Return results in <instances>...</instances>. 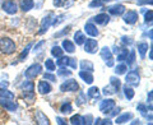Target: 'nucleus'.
<instances>
[{"label":"nucleus","instance_id":"603ef678","mask_svg":"<svg viewBox=\"0 0 153 125\" xmlns=\"http://www.w3.org/2000/svg\"><path fill=\"white\" fill-rule=\"evenodd\" d=\"M152 98H153V92L152 91H149L147 94V101H148V105H149V107L152 109Z\"/></svg>","mask_w":153,"mask_h":125},{"label":"nucleus","instance_id":"2eb2a0df","mask_svg":"<svg viewBox=\"0 0 153 125\" xmlns=\"http://www.w3.org/2000/svg\"><path fill=\"white\" fill-rule=\"evenodd\" d=\"M107 10L110 14H112V16H123L124 12L126 10V7L124 5V4H115V5L108 7Z\"/></svg>","mask_w":153,"mask_h":125},{"label":"nucleus","instance_id":"393cba45","mask_svg":"<svg viewBox=\"0 0 153 125\" xmlns=\"http://www.w3.org/2000/svg\"><path fill=\"white\" fill-rule=\"evenodd\" d=\"M123 91H124V96H125V98H126L128 101L133 100V98H134V96H135V92H134L133 87H130V86H128V84L124 86V87H123Z\"/></svg>","mask_w":153,"mask_h":125},{"label":"nucleus","instance_id":"f03ea898","mask_svg":"<svg viewBox=\"0 0 153 125\" xmlns=\"http://www.w3.org/2000/svg\"><path fill=\"white\" fill-rule=\"evenodd\" d=\"M21 91H22V96L25 100L32 101L35 98V83L33 80H25L21 84Z\"/></svg>","mask_w":153,"mask_h":125},{"label":"nucleus","instance_id":"052dcab7","mask_svg":"<svg viewBox=\"0 0 153 125\" xmlns=\"http://www.w3.org/2000/svg\"><path fill=\"white\" fill-rule=\"evenodd\" d=\"M130 124H133V125H135V124H140V120H139V119H134Z\"/></svg>","mask_w":153,"mask_h":125},{"label":"nucleus","instance_id":"a19ab883","mask_svg":"<svg viewBox=\"0 0 153 125\" xmlns=\"http://www.w3.org/2000/svg\"><path fill=\"white\" fill-rule=\"evenodd\" d=\"M152 21H153V10L149 9V10L146 12V14H144V22H146V25H148V23L151 25Z\"/></svg>","mask_w":153,"mask_h":125},{"label":"nucleus","instance_id":"864d4df0","mask_svg":"<svg viewBox=\"0 0 153 125\" xmlns=\"http://www.w3.org/2000/svg\"><path fill=\"white\" fill-rule=\"evenodd\" d=\"M92 120H93V118H92V115H91V114H88L87 116H84L85 124H92Z\"/></svg>","mask_w":153,"mask_h":125},{"label":"nucleus","instance_id":"79ce46f5","mask_svg":"<svg viewBox=\"0 0 153 125\" xmlns=\"http://www.w3.org/2000/svg\"><path fill=\"white\" fill-rule=\"evenodd\" d=\"M64 18H65V16L64 14H59L55 19H52V23H51V26H54V27H56V26H59L61 22L64 21Z\"/></svg>","mask_w":153,"mask_h":125},{"label":"nucleus","instance_id":"a18cd8bd","mask_svg":"<svg viewBox=\"0 0 153 125\" xmlns=\"http://www.w3.org/2000/svg\"><path fill=\"white\" fill-rule=\"evenodd\" d=\"M105 4L101 1V0H93V1L89 3V8H101Z\"/></svg>","mask_w":153,"mask_h":125},{"label":"nucleus","instance_id":"473e14b6","mask_svg":"<svg viewBox=\"0 0 153 125\" xmlns=\"http://www.w3.org/2000/svg\"><path fill=\"white\" fill-rule=\"evenodd\" d=\"M56 62H55V65H57L59 68H61V66H68V64H69V59L70 57H68V56H59V57H56Z\"/></svg>","mask_w":153,"mask_h":125},{"label":"nucleus","instance_id":"6e6d98bb","mask_svg":"<svg viewBox=\"0 0 153 125\" xmlns=\"http://www.w3.org/2000/svg\"><path fill=\"white\" fill-rule=\"evenodd\" d=\"M56 123L60 124V125H66V121L63 118H60V116H56Z\"/></svg>","mask_w":153,"mask_h":125},{"label":"nucleus","instance_id":"49530a36","mask_svg":"<svg viewBox=\"0 0 153 125\" xmlns=\"http://www.w3.org/2000/svg\"><path fill=\"white\" fill-rule=\"evenodd\" d=\"M137 109H138V111H139L140 114H143V115H146V116H147V111H148V107L146 106L144 103H138Z\"/></svg>","mask_w":153,"mask_h":125},{"label":"nucleus","instance_id":"f8f14e48","mask_svg":"<svg viewBox=\"0 0 153 125\" xmlns=\"http://www.w3.org/2000/svg\"><path fill=\"white\" fill-rule=\"evenodd\" d=\"M0 106H1L3 109H5L7 111H9V112H13V111H16V110L18 109V103L16 102V101H13V100L0 98Z\"/></svg>","mask_w":153,"mask_h":125},{"label":"nucleus","instance_id":"bb28decb","mask_svg":"<svg viewBox=\"0 0 153 125\" xmlns=\"http://www.w3.org/2000/svg\"><path fill=\"white\" fill-rule=\"evenodd\" d=\"M85 41V36L82 31H76L74 33V44H76L78 46H82Z\"/></svg>","mask_w":153,"mask_h":125},{"label":"nucleus","instance_id":"c85d7f7f","mask_svg":"<svg viewBox=\"0 0 153 125\" xmlns=\"http://www.w3.org/2000/svg\"><path fill=\"white\" fill-rule=\"evenodd\" d=\"M32 46H33V42H30V44H27L26 47L22 50V52L19 54V61H23V60H26L27 59V56L28 54H30V51L32 49Z\"/></svg>","mask_w":153,"mask_h":125},{"label":"nucleus","instance_id":"37998d69","mask_svg":"<svg viewBox=\"0 0 153 125\" xmlns=\"http://www.w3.org/2000/svg\"><path fill=\"white\" fill-rule=\"evenodd\" d=\"M44 45H45V40H41V41H38L37 44H36L35 46L32 47V49H33L32 51L35 52V54H37V52H40V51H41V49H42V46H44Z\"/></svg>","mask_w":153,"mask_h":125},{"label":"nucleus","instance_id":"f704fd0d","mask_svg":"<svg viewBox=\"0 0 153 125\" xmlns=\"http://www.w3.org/2000/svg\"><path fill=\"white\" fill-rule=\"evenodd\" d=\"M45 68L47 71H54L56 69V65H55V61L52 59H46L45 60Z\"/></svg>","mask_w":153,"mask_h":125},{"label":"nucleus","instance_id":"5fc2aeb1","mask_svg":"<svg viewBox=\"0 0 153 125\" xmlns=\"http://www.w3.org/2000/svg\"><path fill=\"white\" fill-rule=\"evenodd\" d=\"M105 124H112V121H111V120H110V119H101V120H100V125H105Z\"/></svg>","mask_w":153,"mask_h":125},{"label":"nucleus","instance_id":"0eeeda50","mask_svg":"<svg viewBox=\"0 0 153 125\" xmlns=\"http://www.w3.org/2000/svg\"><path fill=\"white\" fill-rule=\"evenodd\" d=\"M79 89V84L75 79L70 78V79H66L64 83H61L60 86V91L61 92H76Z\"/></svg>","mask_w":153,"mask_h":125},{"label":"nucleus","instance_id":"7ed1b4c3","mask_svg":"<svg viewBox=\"0 0 153 125\" xmlns=\"http://www.w3.org/2000/svg\"><path fill=\"white\" fill-rule=\"evenodd\" d=\"M125 82L130 87H138L140 84V75L138 69H133L130 71L125 73Z\"/></svg>","mask_w":153,"mask_h":125},{"label":"nucleus","instance_id":"9b49d317","mask_svg":"<svg viewBox=\"0 0 153 125\" xmlns=\"http://www.w3.org/2000/svg\"><path fill=\"white\" fill-rule=\"evenodd\" d=\"M1 9L9 16H13L18 12V4L14 0H4L1 4Z\"/></svg>","mask_w":153,"mask_h":125},{"label":"nucleus","instance_id":"b1692460","mask_svg":"<svg viewBox=\"0 0 153 125\" xmlns=\"http://www.w3.org/2000/svg\"><path fill=\"white\" fill-rule=\"evenodd\" d=\"M128 54H129L128 47H123V49H119V50H117V52H116V60H117L119 62L125 61V60H126Z\"/></svg>","mask_w":153,"mask_h":125},{"label":"nucleus","instance_id":"412c9836","mask_svg":"<svg viewBox=\"0 0 153 125\" xmlns=\"http://www.w3.org/2000/svg\"><path fill=\"white\" fill-rule=\"evenodd\" d=\"M133 116H134L133 112H124L120 115V116H117L115 119V124H125L129 121V120H131Z\"/></svg>","mask_w":153,"mask_h":125},{"label":"nucleus","instance_id":"1a4fd4ad","mask_svg":"<svg viewBox=\"0 0 153 125\" xmlns=\"http://www.w3.org/2000/svg\"><path fill=\"white\" fill-rule=\"evenodd\" d=\"M138 19H139V14H138V12L137 10H125L124 12V14H123V21L126 23V25H130V26H133V25H135V23L138 22Z\"/></svg>","mask_w":153,"mask_h":125},{"label":"nucleus","instance_id":"c756f323","mask_svg":"<svg viewBox=\"0 0 153 125\" xmlns=\"http://www.w3.org/2000/svg\"><path fill=\"white\" fill-rule=\"evenodd\" d=\"M16 94L12 91H9L7 88H0V98H7V100H14Z\"/></svg>","mask_w":153,"mask_h":125},{"label":"nucleus","instance_id":"680f3d73","mask_svg":"<svg viewBox=\"0 0 153 125\" xmlns=\"http://www.w3.org/2000/svg\"><path fill=\"white\" fill-rule=\"evenodd\" d=\"M101 1H102L103 4H106V3H108V1H111V0H101Z\"/></svg>","mask_w":153,"mask_h":125},{"label":"nucleus","instance_id":"4d7b16f0","mask_svg":"<svg viewBox=\"0 0 153 125\" xmlns=\"http://www.w3.org/2000/svg\"><path fill=\"white\" fill-rule=\"evenodd\" d=\"M52 4H54V7L59 8V7H61V4H63V0H52Z\"/></svg>","mask_w":153,"mask_h":125},{"label":"nucleus","instance_id":"aec40b11","mask_svg":"<svg viewBox=\"0 0 153 125\" xmlns=\"http://www.w3.org/2000/svg\"><path fill=\"white\" fill-rule=\"evenodd\" d=\"M61 47H63V50L66 51L68 54H73L75 52V44L74 42H71L70 40H63V44H61Z\"/></svg>","mask_w":153,"mask_h":125},{"label":"nucleus","instance_id":"ddd939ff","mask_svg":"<svg viewBox=\"0 0 153 125\" xmlns=\"http://www.w3.org/2000/svg\"><path fill=\"white\" fill-rule=\"evenodd\" d=\"M37 91H38V93L40 94H49L51 91H52V87H51V84L49 83L47 80H38V83H37Z\"/></svg>","mask_w":153,"mask_h":125},{"label":"nucleus","instance_id":"58836bf2","mask_svg":"<svg viewBox=\"0 0 153 125\" xmlns=\"http://www.w3.org/2000/svg\"><path fill=\"white\" fill-rule=\"evenodd\" d=\"M116 92H117V91H116V89H115V88L112 87V86H111V84H108V86H106V87H105V88L102 89V93H103L105 96L115 94V93H116Z\"/></svg>","mask_w":153,"mask_h":125},{"label":"nucleus","instance_id":"4468645a","mask_svg":"<svg viewBox=\"0 0 153 125\" xmlns=\"http://www.w3.org/2000/svg\"><path fill=\"white\" fill-rule=\"evenodd\" d=\"M93 23L94 25H98V26H106L107 23L110 22V16L107 13H100L97 16H94L93 18Z\"/></svg>","mask_w":153,"mask_h":125},{"label":"nucleus","instance_id":"09e8293b","mask_svg":"<svg viewBox=\"0 0 153 125\" xmlns=\"http://www.w3.org/2000/svg\"><path fill=\"white\" fill-rule=\"evenodd\" d=\"M70 28H71L70 26H66V27L64 28V30H63V31H61V32H57V33H55V35H54V36H55V37H61V36H64V35H65V33H68V32L70 31Z\"/></svg>","mask_w":153,"mask_h":125},{"label":"nucleus","instance_id":"e433bc0d","mask_svg":"<svg viewBox=\"0 0 153 125\" xmlns=\"http://www.w3.org/2000/svg\"><path fill=\"white\" fill-rule=\"evenodd\" d=\"M63 47H60V46H52V49H51V55L54 56V57H59L63 55Z\"/></svg>","mask_w":153,"mask_h":125},{"label":"nucleus","instance_id":"13d9d810","mask_svg":"<svg viewBox=\"0 0 153 125\" xmlns=\"http://www.w3.org/2000/svg\"><path fill=\"white\" fill-rule=\"evenodd\" d=\"M8 86H9V83H8L7 80H4V82H1V83H0V88H7Z\"/></svg>","mask_w":153,"mask_h":125},{"label":"nucleus","instance_id":"de8ad7c7","mask_svg":"<svg viewBox=\"0 0 153 125\" xmlns=\"http://www.w3.org/2000/svg\"><path fill=\"white\" fill-rule=\"evenodd\" d=\"M121 42L124 45H126V46H130L133 44V40H131V37H128V36H123L121 37Z\"/></svg>","mask_w":153,"mask_h":125},{"label":"nucleus","instance_id":"f3484780","mask_svg":"<svg viewBox=\"0 0 153 125\" xmlns=\"http://www.w3.org/2000/svg\"><path fill=\"white\" fill-rule=\"evenodd\" d=\"M18 8L21 9L22 12L27 13V12H30V10H32V9L35 8V1H33V0H21Z\"/></svg>","mask_w":153,"mask_h":125},{"label":"nucleus","instance_id":"f257e3e1","mask_svg":"<svg viewBox=\"0 0 153 125\" xmlns=\"http://www.w3.org/2000/svg\"><path fill=\"white\" fill-rule=\"evenodd\" d=\"M17 50V45L10 37L0 38V52L4 55H12Z\"/></svg>","mask_w":153,"mask_h":125},{"label":"nucleus","instance_id":"a211bd4d","mask_svg":"<svg viewBox=\"0 0 153 125\" xmlns=\"http://www.w3.org/2000/svg\"><path fill=\"white\" fill-rule=\"evenodd\" d=\"M79 78L87 84H92L93 80H94L93 73L92 71H87V70H80L79 71Z\"/></svg>","mask_w":153,"mask_h":125},{"label":"nucleus","instance_id":"4be33fe9","mask_svg":"<svg viewBox=\"0 0 153 125\" xmlns=\"http://www.w3.org/2000/svg\"><path fill=\"white\" fill-rule=\"evenodd\" d=\"M59 111H60L61 114H63V115L71 114V111H73V105H71L70 101H64V102L60 105Z\"/></svg>","mask_w":153,"mask_h":125},{"label":"nucleus","instance_id":"6e6552de","mask_svg":"<svg viewBox=\"0 0 153 125\" xmlns=\"http://www.w3.org/2000/svg\"><path fill=\"white\" fill-rule=\"evenodd\" d=\"M83 46H84V51L88 52V54H97V51L100 50L97 40H94V38H92V37L85 38Z\"/></svg>","mask_w":153,"mask_h":125},{"label":"nucleus","instance_id":"dca6fc26","mask_svg":"<svg viewBox=\"0 0 153 125\" xmlns=\"http://www.w3.org/2000/svg\"><path fill=\"white\" fill-rule=\"evenodd\" d=\"M84 32L91 37H97L100 35V32L97 30V26H96L94 23H92V22H87L84 25Z\"/></svg>","mask_w":153,"mask_h":125},{"label":"nucleus","instance_id":"8fccbe9b","mask_svg":"<svg viewBox=\"0 0 153 125\" xmlns=\"http://www.w3.org/2000/svg\"><path fill=\"white\" fill-rule=\"evenodd\" d=\"M71 69H76V66H78V62H76V59L74 57H70L69 59V64H68Z\"/></svg>","mask_w":153,"mask_h":125},{"label":"nucleus","instance_id":"c9c22d12","mask_svg":"<svg viewBox=\"0 0 153 125\" xmlns=\"http://www.w3.org/2000/svg\"><path fill=\"white\" fill-rule=\"evenodd\" d=\"M85 102H87V97H85L84 92H79L78 97H76V100H75L76 106H82V105H84Z\"/></svg>","mask_w":153,"mask_h":125},{"label":"nucleus","instance_id":"39448f33","mask_svg":"<svg viewBox=\"0 0 153 125\" xmlns=\"http://www.w3.org/2000/svg\"><path fill=\"white\" fill-rule=\"evenodd\" d=\"M41 73H42V66H41V64L35 62V64L30 65L25 70V77H26V78H28V79H35L36 77H38Z\"/></svg>","mask_w":153,"mask_h":125},{"label":"nucleus","instance_id":"20e7f679","mask_svg":"<svg viewBox=\"0 0 153 125\" xmlns=\"http://www.w3.org/2000/svg\"><path fill=\"white\" fill-rule=\"evenodd\" d=\"M100 55H101L102 60L105 61V64H106L108 68H112L114 64H115V60H114V54L110 47L107 46H103L101 50H100Z\"/></svg>","mask_w":153,"mask_h":125},{"label":"nucleus","instance_id":"2f4dec72","mask_svg":"<svg viewBox=\"0 0 153 125\" xmlns=\"http://www.w3.org/2000/svg\"><path fill=\"white\" fill-rule=\"evenodd\" d=\"M126 70H128V65L124 64L123 61H121L119 65L115 66V74H116V75H123V74H125Z\"/></svg>","mask_w":153,"mask_h":125},{"label":"nucleus","instance_id":"c03bdc74","mask_svg":"<svg viewBox=\"0 0 153 125\" xmlns=\"http://www.w3.org/2000/svg\"><path fill=\"white\" fill-rule=\"evenodd\" d=\"M44 79L50 82H56V77L52 74V71H47V73H44Z\"/></svg>","mask_w":153,"mask_h":125},{"label":"nucleus","instance_id":"4c0bfd02","mask_svg":"<svg viewBox=\"0 0 153 125\" xmlns=\"http://www.w3.org/2000/svg\"><path fill=\"white\" fill-rule=\"evenodd\" d=\"M125 61H126V65H133L134 62H135V51H134V50L129 51Z\"/></svg>","mask_w":153,"mask_h":125},{"label":"nucleus","instance_id":"423d86ee","mask_svg":"<svg viewBox=\"0 0 153 125\" xmlns=\"http://www.w3.org/2000/svg\"><path fill=\"white\" fill-rule=\"evenodd\" d=\"M52 18H54V13H47V16H45L44 18L41 19V23H40V30H38V35H44L49 31V28L51 27V23H52Z\"/></svg>","mask_w":153,"mask_h":125},{"label":"nucleus","instance_id":"5701e85b","mask_svg":"<svg viewBox=\"0 0 153 125\" xmlns=\"http://www.w3.org/2000/svg\"><path fill=\"white\" fill-rule=\"evenodd\" d=\"M79 66H80V70H87V71H92V73L94 70V65L91 60H80Z\"/></svg>","mask_w":153,"mask_h":125},{"label":"nucleus","instance_id":"9d476101","mask_svg":"<svg viewBox=\"0 0 153 125\" xmlns=\"http://www.w3.org/2000/svg\"><path fill=\"white\" fill-rule=\"evenodd\" d=\"M116 106V102H115V100L112 98H105L102 100L101 102H100V111H101L102 114H110L111 112V110Z\"/></svg>","mask_w":153,"mask_h":125},{"label":"nucleus","instance_id":"7c9ffc66","mask_svg":"<svg viewBox=\"0 0 153 125\" xmlns=\"http://www.w3.org/2000/svg\"><path fill=\"white\" fill-rule=\"evenodd\" d=\"M70 124L73 125H84L85 121H84V116H82V115H73V116L70 118Z\"/></svg>","mask_w":153,"mask_h":125},{"label":"nucleus","instance_id":"6ab92c4d","mask_svg":"<svg viewBox=\"0 0 153 125\" xmlns=\"http://www.w3.org/2000/svg\"><path fill=\"white\" fill-rule=\"evenodd\" d=\"M35 120H36V124H40V125H49L50 124L49 118L42 111H40V110H37L35 112Z\"/></svg>","mask_w":153,"mask_h":125},{"label":"nucleus","instance_id":"cd10ccee","mask_svg":"<svg viewBox=\"0 0 153 125\" xmlns=\"http://www.w3.org/2000/svg\"><path fill=\"white\" fill-rule=\"evenodd\" d=\"M147 52H148V44L147 42H138V54L140 55L142 59L146 57Z\"/></svg>","mask_w":153,"mask_h":125},{"label":"nucleus","instance_id":"bf43d9fd","mask_svg":"<svg viewBox=\"0 0 153 125\" xmlns=\"http://www.w3.org/2000/svg\"><path fill=\"white\" fill-rule=\"evenodd\" d=\"M149 60H153V47H149Z\"/></svg>","mask_w":153,"mask_h":125},{"label":"nucleus","instance_id":"a878e982","mask_svg":"<svg viewBox=\"0 0 153 125\" xmlns=\"http://www.w3.org/2000/svg\"><path fill=\"white\" fill-rule=\"evenodd\" d=\"M87 96L89 98H92V100H97L100 98V96H101V92H100V88L98 87H91L88 91H87Z\"/></svg>","mask_w":153,"mask_h":125},{"label":"nucleus","instance_id":"72a5a7b5","mask_svg":"<svg viewBox=\"0 0 153 125\" xmlns=\"http://www.w3.org/2000/svg\"><path fill=\"white\" fill-rule=\"evenodd\" d=\"M110 84H111L116 91H119V89L121 88V80L119 79L117 77H115V75L110 77Z\"/></svg>","mask_w":153,"mask_h":125},{"label":"nucleus","instance_id":"ea45409f","mask_svg":"<svg viewBox=\"0 0 153 125\" xmlns=\"http://www.w3.org/2000/svg\"><path fill=\"white\" fill-rule=\"evenodd\" d=\"M57 75L59 77H70L71 70H68L66 66H61V68H59V70H57Z\"/></svg>","mask_w":153,"mask_h":125},{"label":"nucleus","instance_id":"3c124183","mask_svg":"<svg viewBox=\"0 0 153 125\" xmlns=\"http://www.w3.org/2000/svg\"><path fill=\"white\" fill-rule=\"evenodd\" d=\"M152 0H138L137 1V4L138 5H148V4H149V5H152Z\"/></svg>","mask_w":153,"mask_h":125}]
</instances>
